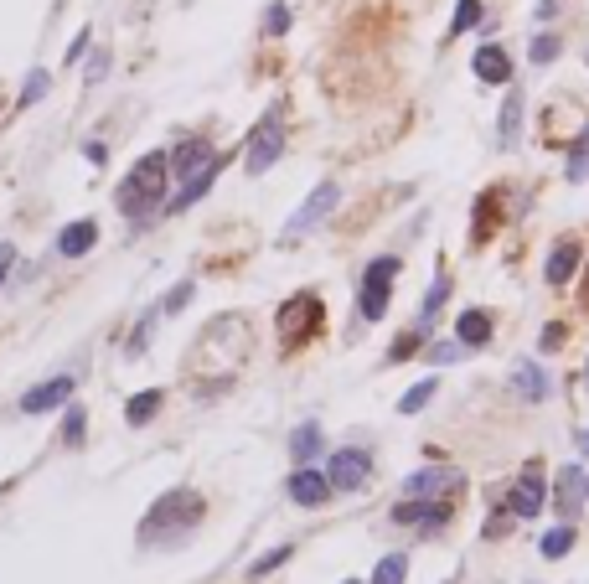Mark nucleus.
<instances>
[{
    "label": "nucleus",
    "mask_w": 589,
    "mask_h": 584,
    "mask_svg": "<svg viewBox=\"0 0 589 584\" xmlns=\"http://www.w3.org/2000/svg\"><path fill=\"white\" fill-rule=\"evenodd\" d=\"M166 176H171V166H166V156H161V150H150V156H140V161L130 166V176L119 181V197H114L124 218L145 223L150 212H161V197H166Z\"/></svg>",
    "instance_id": "obj_1"
},
{
    "label": "nucleus",
    "mask_w": 589,
    "mask_h": 584,
    "mask_svg": "<svg viewBox=\"0 0 589 584\" xmlns=\"http://www.w3.org/2000/svg\"><path fill=\"white\" fill-rule=\"evenodd\" d=\"M202 497H197V491H166V497L161 502H155L150 507V517H145V543L155 538V533H161V528H176V533H186V528H197V522H202Z\"/></svg>",
    "instance_id": "obj_2"
},
{
    "label": "nucleus",
    "mask_w": 589,
    "mask_h": 584,
    "mask_svg": "<svg viewBox=\"0 0 589 584\" xmlns=\"http://www.w3.org/2000/svg\"><path fill=\"white\" fill-rule=\"evenodd\" d=\"M393 280H398V259H372V264H367V274H362V295H357L362 321H383V316H388Z\"/></svg>",
    "instance_id": "obj_3"
},
{
    "label": "nucleus",
    "mask_w": 589,
    "mask_h": 584,
    "mask_svg": "<svg viewBox=\"0 0 589 584\" xmlns=\"http://www.w3.org/2000/svg\"><path fill=\"white\" fill-rule=\"evenodd\" d=\"M336 202H341V187L336 181H321L316 192H310L305 202H300V212L285 223V243H300V233H310V228H321L331 212H336Z\"/></svg>",
    "instance_id": "obj_4"
},
{
    "label": "nucleus",
    "mask_w": 589,
    "mask_h": 584,
    "mask_svg": "<svg viewBox=\"0 0 589 584\" xmlns=\"http://www.w3.org/2000/svg\"><path fill=\"white\" fill-rule=\"evenodd\" d=\"M279 150H285V119H279V109H269L264 125L254 130V140H248V150H243V166L259 176V171H269L279 161Z\"/></svg>",
    "instance_id": "obj_5"
},
{
    "label": "nucleus",
    "mask_w": 589,
    "mask_h": 584,
    "mask_svg": "<svg viewBox=\"0 0 589 584\" xmlns=\"http://www.w3.org/2000/svg\"><path fill=\"white\" fill-rule=\"evenodd\" d=\"M367 476H372V455H367V450H336L331 466H326L331 491H362Z\"/></svg>",
    "instance_id": "obj_6"
},
{
    "label": "nucleus",
    "mask_w": 589,
    "mask_h": 584,
    "mask_svg": "<svg viewBox=\"0 0 589 584\" xmlns=\"http://www.w3.org/2000/svg\"><path fill=\"white\" fill-rule=\"evenodd\" d=\"M73 398V378L62 373V378H47V383H37L26 398H21V414H52V409H62Z\"/></svg>",
    "instance_id": "obj_7"
},
{
    "label": "nucleus",
    "mask_w": 589,
    "mask_h": 584,
    "mask_svg": "<svg viewBox=\"0 0 589 584\" xmlns=\"http://www.w3.org/2000/svg\"><path fill=\"white\" fill-rule=\"evenodd\" d=\"M543 502H548V486H543V476H538V471H522V476H517V486H512V512H517V517H538V512H543Z\"/></svg>",
    "instance_id": "obj_8"
},
{
    "label": "nucleus",
    "mask_w": 589,
    "mask_h": 584,
    "mask_svg": "<svg viewBox=\"0 0 589 584\" xmlns=\"http://www.w3.org/2000/svg\"><path fill=\"white\" fill-rule=\"evenodd\" d=\"M207 161H212V145H207V140H197V135H192V140H181V145L171 150V156H166L171 176H181V181H186V176H197Z\"/></svg>",
    "instance_id": "obj_9"
},
{
    "label": "nucleus",
    "mask_w": 589,
    "mask_h": 584,
    "mask_svg": "<svg viewBox=\"0 0 589 584\" xmlns=\"http://www.w3.org/2000/svg\"><path fill=\"white\" fill-rule=\"evenodd\" d=\"M326 497H331V481H326L321 471L300 466V471L290 476V502H300V507H321Z\"/></svg>",
    "instance_id": "obj_10"
},
{
    "label": "nucleus",
    "mask_w": 589,
    "mask_h": 584,
    "mask_svg": "<svg viewBox=\"0 0 589 584\" xmlns=\"http://www.w3.org/2000/svg\"><path fill=\"white\" fill-rule=\"evenodd\" d=\"M460 476L450 471V466H429V471H414L409 481H403V491H409V497H440V491H450Z\"/></svg>",
    "instance_id": "obj_11"
},
{
    "label": "nucleus",
    "mask_w": 589,
    "mask_h": 584,
    "mask_svg": "<svg viewBox=\"0 0 589 584\" xmlns=\"http://www.w3.org/2000/svg\"><path fill=\"white\" fill-rule=\"evenodd\" d=\"M476 78H481V83H512V57L496 47V42H486V47L476 52Z\"/></svg>",
    "instance_id": "obj_12"
},
{
    "label": "nucleus",
    "mask_w": 589,
    "mask_h": 584,
    "mask_svg": "<svg viewBox=\"0 0 589 584\" xmlns=\"http://www.w3.org/2000/svg\"><path fill=\"white\" fill-rule=\"evenodd\" d=\"M93 243H99V223L83 218V223H68V228H62V238H57V254L78 259V254H88V249H93Z\"/></svg>",
    "instance_id": "obj_13"
},
{
    "label": "nucleus",
    "mask_w": 589,
    "mask_h": 584,
    "mask_svg": "<svg viewBox=\"0 0 589 584\" xmlns=\"http://www.w3.org/2000/svg\"><path fill=\"white\" fill-rule=\"evenodd\" d=\"M574 269H579V243L574 238H564V243H558V249L548 254V285H569L574 280Z\"/></svg>",
    "instance_id": "obj_14"
},
{
    "label": "nucleus",
    "mask_w": 589,
    "mask_h": 584,
    "mask_svg": "<svg viewBox=\"0 0 589 584\" xmlns=\"http://www.w3.org/2000/svg\"><path fill=\"white\" fill-rule=\"evenodd\" d=\"M393 517L398 522H424V528H445V522H450V502H403Z\"/></svg>",
    "instance_id": "obj_15"
},
{
    "label": "nucleus",
    "mask_w": 589,
    "mask_h": 584,
    "mask_svg": "<svg viewBox=\"0 0 589 584\" xmlns=\"http://www.w3.org/2000/svg\"><path fill=\"white\" fill-rule=\"evenodd\" d=\"M579 502H584V471L579 466H564V471H558V512L574 517Z\"/></svg>",
    "instance_id": "obj_16"
},
{
    "label": "nucleus",
    "mask_w": 589,
    "mask_h": 584,
    "mask_svg": "<svg viewBox=\"0 0 589 584\" xmlns=\"http://www.w3.org/2000/svg\"><path fill=\"white\" fill-rule=\"evenodd\" d=\"M212 176H217V156L197 171V176H186V187H181V197H171V212H186L192 202H202L207 197V187H212Z\"/></svg>",
    "instance_id": "obj_17"
},
{
    "label": "nucleus",
    "mask_w": 589,
    "mask_h": 584,
    "mask_svg": "<svg viewBox=\"0 0 589 584\" xmlns=\"http://www.w3.org/2000/svg\"><path fill=\"white\" fill-rule=\"evenodd\" d=\"M455 336H460V347H486L491 342V316L486 311H465L455 321Z\"/></svg>",
    "instance_id": "obj_18"
},
{
    "label": "nucleus",
    "mask_w": 589,
    "mask_h": 584,
    "mask_svg": "<svg viewBox=\"0 0 589 584\" xmlns=\"http://www.w3.org/2000/svg\"><path fill=\"white\" fill-rule=\"evenodd\" d=\"M512 388L527 398V404H538V398L548 393V383H543V373H538V362H517V373H512Z\"/></svg>",
    "instance_id": "obj_19"
},
{
    "label": "nucleus",
    "mask_w": 589,
    "mask_h": 584,
    "mask_svg": "<svg viewBox=\"0 0 589 584\" xmlns=\"http://www.w3.org/2000/svg\"><path fill=\"white\" fill-rule=\"evenodd\" d=\"M161 404H166L161 388H145V393H135V398H130V409H124V419H130V424L140 429V424H150L155 414H161Z\"/></svg>",
    "instance_id": "obj_20"
},
{
    "label": "nucleus",
    "mask_w": 589,
    "mask_h": 584,
    "mask_svg": "<svg viewBox=\"0 0 589 584\" xmlns=\"http://www.w3.org/2000/svg\"><path fill=\"white\" fill-rule=\"evenodd\" d=\"M290 455L300 460V466H305L310 455H321V424H300L295 435H290Z\"/></svg>",
    "instance_id": "obj_21"
},
{
    "label": "nucleus",
    "mask_w": 589,
    "mask_h": 584,
    "mask_svg": "<svg viewBox=\"0 0 589 584\" xmlns=\"http://www.w3.org/2000/svg\"><path fill=\"white\" fill-rule=\"evenodd\" d=\"M569 181H589V125H584L579 140L569 145Z\"/></svg>",
    "instance_id": "obj_22"
},
{
    "label": "nucleus",
    "mask_w": 589,
    "mask_h": 584,
    "mask_svg": "<svg viewBox=\"0 0 589 584\" xmlns=\"http://www.w3.org/2000/svg\"><path fill=\"white\" fill-rule=\"evenodd\" d=\"M434 388H440V383H434V378H424V383H414L409 393H403V398H398V414H419V409L429 404V398H434Z\"/></svg>",
    "instance_id": "obj_23"
},
{
    "label": "nucleus",
    "mask_w": 589,
    "mask_h": 584,
    "mask_svg": "<svg viewBox=\"0 0 589 584\" xmlns=\"http://www.w3.org/2000/svg\"><path fill=\"white\" fill-rule=\"evenodd\" d=\"M543 559H564V553L574 548V528H553V533H543Z\"/></svg>",
    "instance_id": "obj_24"
},
{
    "label": "nucleus",
    "mask_w": 589,
    "mask_h": 584,
    "mask_svg": "<svg viewBox=\"0 0 589 584\" xmlns=\"http://www.w3.org/2000/svg\"><path fill=\"white\" fill-rule=\"evenodd\" d=\"M403 574H409V559H403V553H388V559L378 564V574H372V584H403Z\"/></svg>",
    "instance_id": "obj_25"
},
{
    "label": "nucleus",
    "mask_w": 589,
    "mask_h": 584,
    "mask_svg": "<svg viewBox=\"0 0 589 584\" xmlns=\"http://www.w3.org/2000/svg\"><path fill=\"white\" fill-rule=\"evenodd\" d=\"M517 125H522V94L512 88V99L502 104V140H507V145L517 140Z\"/></svg>",
    "instance_id": "obj_26"
},
{
    "label": "nucleus",
    "mask_w": 589,
    "mask_h": 584,
    "mask_svg": "<svg viewBox=\"0 0 589 584\" xmlns=\"http://www.w3.org/2000/svg\"><path fill=\"white\" fill-rule=\"evenodd\" d=\"M476 21H481V0H460V6H455V21H450V37L471 32Z\"/></svg>",
    "instance_id": "obj_27"
},
{
    "label": "nucleus",
    "mask_w": 589,
    "mask_h": 584,
    "mask_svg": "<svg viewBox=\"0 0 589 584\" xmlns=\"http://www.w3.org/2000/svg\"><path fill=\"white\" fill-rule=\"evenodd\" d=\"M290 553H295L290 543H279V548H269V553H264V559H254V569H248V579H264L269 569H279V564H285V559H290Z\"/></svg>",
    "instance_id": "obj_28"
},
{
    "label": "nucleus",
    "mask_w": 589,
    "mask_h": 584,
    "mask_svg": "<svg viewBox=\"0 0 589 584\" xmlns=\"http://www.w3.org/2000/svg\"><path fill=\"white\" fill-rule=\"evenodd\" d=\"M83 429H88V414H83L78 404H68V419H62V440L78 445V440H83Z\"/></svg>",
    "instance_id": "obj_29"
},
{
    "label": "nucleus",
    "mask_w": 589,
    "mask_h": 584,
    "mask_svg": "<svg viewBox=\"0 0 589 584\" xmlns=\"http://www.w3.org/2000/svg\"><path fill=\"white\" fill-rule=\"evenodd\" d=\"M445 295H450V280H445V274H440V280H434V290L424 295V321H434V316H440V305H445Z\"/></svg>",
    "instance_id": "obj_30"
},
{
    "label": "nucleus",
    "mask_w": 589,
    "mask_h": 584,
    "mask_svg": "<svg viewBox=\"0 0 589 584\" xmlns=\"http://www.w3.org/2000/svg\"><path fill=\"white\" fill-rule=\"evenodd\" d=\"M47 83H52V78H47L42 68H37V73H31V78H26V88H21V109H26V104H37V99L47 94Z\"/></svg>",
    "instance_id": "obj_31"
},
{
    "label": "nucleus",
    "mask_w": 589,
    "mask_h": 584,
    "mask_svg": "<svg viewBox=\"0 0 589 584\" xmlns=\"http://www.w3.org/2000/svg\"><path fill=\"white\" fill-rule=\"evenodd\" d=\"M264 26H269V37H285V32H290V11H285V6H269Z\"/></svg>",
    "instance_id": "obj_32"
},
{
    "label": "nucleus",
    "mask_w": 589,
    "mask_h": 584,
    "mask_svg": "<svg viewBox=\"0 0 589 584\" xmlns=\"http://www.w3.org/2000/svg\"><path fill=\"white\" fill-rule=\"evenodd\" d=\"M419 342H424V326H419V331H409V336H398V342H393V352H388V357H393V362H403V357H409V352H414Z\"/></svg>",
    "instance_id": "obj_33"
},
{
    "label": "nucleus",
    "mask_w": 589,
    "mask_h": 584,
    "mask_svg": "<svg viewBox=\"0 0 589 584\" xmlns=\"http://www.w3.org/2000/svg\"><path fill=\"white\" fill-rule=\"evenodd\" d=\"M558 57V37H533V63H553Z\"/></svg>",
    "instance_id": "obj_34"
},
{
    "label": "nucleus",
    "mask_w": 589,
    "mask_h": 584,
    "mask_svg": "<svg viewBox=\"0 0 589 584\" xmlns=\"http://www.w3.org/2000/svg\"><path fill=\"white\" fill-rule=\"evenodd\" d=\"M460 357V342H440V347H429V362H455Z\"/></svg>",
    "instance_id": "obj_35"
},
{
    "label": "nucleus",
    "mask_w": 589,
    "mask_h": 584,
    "mask_svg": "<svg viewBox=\"0 0 589 584\" xmlns=\"http://www.w3.org/2000/svg\"><path fill=\"white\" fill-rule=\"evenodd\" d=\"M186 300H192V285H176V290L166 295V305H161V311H181Z\"/></svg>",
    "instance_id": "obj_36"
},
{
    "label": "nucleus",
    "mask_w": 589,
    "mask_h": 584,
    "mask_svg": "<svg viewBox=\"0 0 589 584\" xmlns=\"http://www.w3.org/2000/svg\"><path fill=\"white\" fill-rule=\"evenodd\" d=\"M11 264H16V243H0V285H6Z\"/></svg>",
    "instance_id": "obj_37"
},
{
    "label": "nucleus",
    "mask_w": 589,
    "mask_h": 584,
    "mask_svg": "<svg viewBox=\"0 0 589 584\" xmlns=\"http://www.w3.org/2000/svg\"><path fill=\"white\" fill-rule=\"evenodd\" d=\"M538 342H543V347H558V342H564V326H543Z\"/></svg>",
    "instance_id": "obj_38"
},
{
    "label": "nucleus",
    "mask_w": 589,
    "mask_h": 584,
    "mask_svg": "<svg viewBox=\"0 0 589 584\" xmlns=\"http://www.w3.org/2000/svg\"><path fill=\"white\" fill-rule=\"evenodd\" d=\"M104 68H109V57L99 52V57H93V63H88V78H93V83H99V78H104Z\"/></svg>",
    "instance_id": "obj_39"
},
{
    "label": "nucleus",
    "mask_w": 589,
    "mask_h": 584,
    "mask_svg": "<svg viewBox=\"0 0 589 584\" xmlns=\"http://www.w3.org/2000/svg\"><path fill=\"white\" fill-rule=\"evenodd\" d=\"M83 52H88V32H78V42L68 47V63H78V57H83Z\"/></svg>",
    "instance_id": "obj_40"
},
{
    "label": "nucleus",
    "mask_w": 589,
    "mask_h": 584,
    "mask_svg": "<svg viewBox=\"0 0 589 584\" xmlns=\"http://www.w3.org/2000/svg\"><path fill=\"white\" fill-rule=\"evenodd\" d=\"M579 450H584V455H589V435H584V445H579Z\"/></svg>",
    "instance_id": "obj_41"
},
{
    "label": "nucleus",
    "mask_w": 589,
    "mask_h": 584,
    "mask_svg": "<svg viewBox=\"0 0 589 584\" xmlns=\"http://www.w3.org/2000/svg\"><path fill=\"white\" fill-rule=\"evenodd\" d=\"M584 388H589V367H584Z\"/></svg>",
    "instance_id": "obj_42"
},
{
    "label": "nucleus",
    "mask_w": 589,
    "mask_h": 584,
    "mask_svg": "<svg viewBox=\"0 0 589 584\" xmlns=\"http://www.w3.org/2000/svg\"><path fill=\"white\" fill-rule=\"evenodd\" d=\"M584 497H589V476H584Z\"/></svg>",
    "instance_id": "obj_43"
},
{
    "label": "nucleus",
    "mask_w": 589,
    "mask_h": 584,
    "mask_svg": "<svg viewBox=\"0 0 589 584\" xmlns=\"http://www.w3.org/2000/svg\"><path fill=\"white\" fill-rule=\"evenodd\" d=\"M347 584H352V579H347Z\"/></svg>",
    "instance_id": "obj_44"
}]
</instances>
